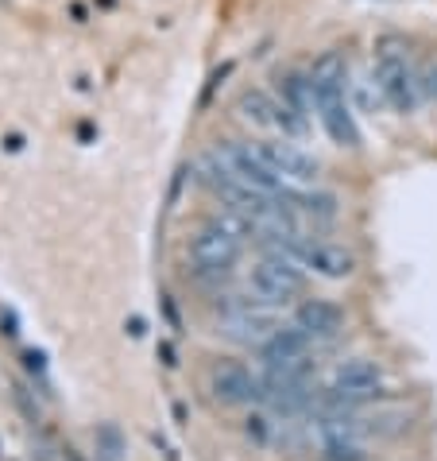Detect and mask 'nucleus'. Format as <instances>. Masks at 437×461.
I'll return each instance as SVG.
<instances>
[{"label": "nucleus", "instance_id": "f257e3e1", "mask_svg": "<svg viewBox=\"0 0 437 461\" xmlns=\"http://www.w3.org/2000/svg\"><path fill=\"white\" fill-rule=\"evenodd\" d=\"M371 78L379 82L383 101L395 113H415L422 101V82H418V67L410 62L403 50H379L376 67H371Z\"/></svg>", "mask_w": 437, "mask_h": 461}, {"label": "nucleus", "instance_id": "20e7f679", "mask_svg": "<svg viewBox=\"0 0 437 461\" xmlns=\"http://www.w3.org/2000/svg\"><path fill=\"white\" fill-rule=\"evenodd\" d=\"M240 252H244V240L217 221L198 229L194 240H190V264H194L198 272H210V276L228 272V267L240 260Z\"/></svg>", "mask_w": 437, "mask_h": 461}, {"label": "nucleus", "instance_id": "1a4fd4ad", "mask_svg": "<svg viewBox=\"0 0 437 461\" xmlns=\"http://www.w3.org/2000/svg\"><path fill=\"white\" fill-rule=\"evenodd\" d=\"M294 326L310 341H333L344 330V311L329 299H306L299 311H294Z\"/></svg>", "mask_w": 437, "mask_h": 461}, {"label": "nucleus", "instance_id": "9b49d317", "mask_svg": "<svg viewBox=\"0 0 437 461\" xmlns=\"http://www.w3.org/2000/svg\"><path fill=\"white\" fill-rule=\"evenodd\" d=\"M124 434L112 427V422H105V427L97 430V461H120L124 457Z\"/></svg>", "mask_w": 437, "mask_h": 461}, {"label": "nucleus", "instance_id": "f03ea898", "mask_svg": "<svg viewBox=\"0 0 437 461\" xmlns=\"http://www.w3.org/2000/svg\"><path fill=\"white\" fill-rule=\"evenodd\" d=\"M252 294L260 299L263 306H282L290 299H299L306 291V272L299 260H290V256L282 252H267L260 264L252 267Z\"/></svg>", "mask_w": 437, "mask_h": 461}, {"label": "nucleus", "instance_id": "423d86ee", "mask_svg": "<svg viewBox=\"0 0 437 461\" xmlns=\"http://www.w3.org/2000/svg\"><path fill=\"white\" fill-rule=\"evenodd\" d=\"M260 151V159L272 167L287 186H314L317 175H321V163L310 156V151L294 148V144H279V140H263V144H255Z\"/></svg>", "mask_w": 437, "mask_h": 461}, {"label": "nucleus", "instance_id": "0eeeda50", "mask_svg": "<svg viewBox=\"0 0 437 461\" xmlns=\"http://www.w3.org/2000/svg\"><path fill=\"white\" fill-rule=\"evenodd\" d=\"M210 392L221 403H255L263 400V380H255L240 361H217L210 368Z\"/></svg>", "mask_w": 437, "mask_h": 461}, {"label": "nucleus", "instance_id": "4468645a", "mask_svg": "<svg viewBox=\"0 0 437 461\" xmlns=\"http://www.w3.org/2000/svg\"><path fill=\"white\" fill-rule=\"evenodd\" d=\"M70 461H78V457H70Z\"/></svg>", "mask_w": 437, "mask_h": 461}, {"label": "nucleus", "instance_id": "6e6552de", "mask_svg": "<svg viewBox=\"0 0 437 461\" xmlns=\"http://www.w3.org/2000/svg\"><path fill=\"white\" fill-rule=\"evenodd\" d=\"M221 326H225V334L233 341H240V345H263L279 330L275 318L267 314L263 306H252V303L228 306L225 318H221Z\"/></svg>", "mask_w": 437, "mask_h": 461}, {"label": "nucleus", "instance_id": "ddd939ff", "mask_svg": "<svg viewBox=\"0 0 437 461\" xmlns=\"http://www.w3.org/2000/svg\"><path fill=\"white\" fill-rule=\"evenodd\" d=\"M418 82H422V97L437 101V62H426V67L418 70Z\"/></svg>", "mask_w": 437, "mask_h": 461}, {"label": "nucleus", "instance_id": "9d476101", "mask_svg": "<svg viewBox=\"0 0 437 461\" xmlns=\"http://www.w3.org/2000/svg\"><path fill=\"white\" fill-rule=\"evenodd\" d=\"M236 109L252 128H279V97L263 94V89H248V94H240Z\"/></svg>", "mask_w": 437, "mask_h": 461}, {"label": "nucleus", "instance_id": "7ed1b4c3", "mask_svg": "<svg viewBox=\"0 0 437 461\" xmlns=\"http://www.w3.org/2000/svg\"><path fill=\"white\" fill-rule=\"evenodd\" d=\"M383 395V368L368 357H352L344 361L337 373H333L329 388H326V407H360V403H371Z\"/></svg>", "mask_w": 437, "mask_h": 461}, {"label": "nucleus", "instance_id": "39448f33", "mask_svg": "<svg viewBox=\"0 0 437 461\" xmlns=\"http://www.w3.org/2000/svg\"><path fill=\"white\" fill-rule=\"evenodd\" d=\"M314 113L337 148H360V128L349 105V89H314Z\"/></svg>", "mask_w": 437, "mask_h": 461}, {"label": "nucleus", "instance_id": "f8f14e48", "mask_svg": "<svg viewBox=\"0 0 437 461\" xmlns=\"http://www.w3.org/2000/svg\"><path fill=\"white\" fill-rule=\"evenodd\" d=\"M321 461H368L360 442H329L321 446Z\"/></svg>", "mask_w": 437, "mask_h": 461}]
</instances>
